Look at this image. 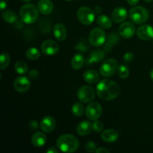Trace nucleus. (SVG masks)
<instances>
[{"instance_id":"1","label":"nucleus","mask_w":153,"mask_h":153,"mask_svg":"<svg viewBox=\"0 0 153 153\" xmlns=\"http://www.w3.org/2000/svg\"><path fill=\"white\" fill-rule=\"evenodd\" d=\"M120 93V88L114 81L110 79H102L97 86V96L105 101H111L115 100Z\"/></svg>"},{"instance_id":"2","label":"nucleus","mask_w":153,"mask_h":153,"mask_svg":"<svg viewBox=\"0 0 153 153\" xmlns=\"http://www.w3.org/2000/svg\"><path fill=\"white\" fill-rule=\"evenodd\" d=\"M57 146L63 152H75L79 147V141L74 135L64 134L60 136L56 141Z\"/></svg>"},{"instance_id":"3","label":"nucleus","mask_w":153,"mask_h":153,"mask_svg":"<svg viewBox=\"0 0 153 153\" xmlns=\"http://www.w3.org/2000/svg\"><path fill=\"white\" fill-rule=\"evenodd\" d=\"M19 16L24 23H34L39 17L38 8L33 4H23L19 10Z\"/></svg>"},{"instance_id":"4","label":"nucleus","mask_w":153,"mask_h":153,"mask_svg":"<svg viewBox=\"0 0 153 153\" xmlns=\"http://www.w3.org/2000/svg\"><path fill=\"white\" fill-rule=\"evenodd\" d=\"M129 18L134 23L140 25L148 20L149 16L147 9L142 6H136L130 10Z\"/></svg>"},{"instance_id":"5","label":"nucleus","mask_w":153,"mask_h":153,"mask_svg":"<svg viewBox=\"0 0 153 153\" xmlns=\"http://www.w3.org/2000/svg\"><path fill=\"white\" fill-rule=\"evenodd\" d=\"M76 15L79 22L83 25H91L95 20V12L86 6L81 7L78 10Z\"/></svg>"},{"instance_id":"6","label":"nucleus","mask_w":153,"mask_h":153,"mask_svg":"<svg viewBox=\"0 0 153 153\" xmlns=\"http://www.w3.org/2000/svg\"><path fill=\"white\" fill-rule=\"evenodd\" d=\"M106 34L105 32L101 28H94L91 30L89 34V42L92 46H101L105 42Z\"/></svg>"},{"instance_id":"7","label":"nucleus","mask_w":153,"mask_h":153,"mask_svg":"<svg viewBox=\"0 0 153 153\" xmlns=\"http://www.w3.org/2000/svg\"><path fill=\"white\" fill-rule=\"evenodd\" d=\"M117 61L114 58L106 59L102 64L100 68V73L103 77H111L117 70Z\"/></svg>"},{"instance_id":"8","label":"nucleus","mask_w":153,"mask_h":153,"mask_svg":"<svg viewBox=\"0 0 153 153\" xmlns=\"http://www.w3.org/2000/svg\"><path fill=\"white\" fill-rule=\"evenodd\" d=\"M95 90L91 86L84 85L81 87L77 92V97L82 102H91L95 98Z\"/></svg>"},{"instance_id":"9","label":"nucleus","mask_w":153,"mask_h":153,"mask_svg":"<svg viewBox=\"0 0 153 153\" xmlns=\"http://www.w3.org/2000/svg\"><path fill=\"white\" fill-rule=\"evenodd\" d=\"M85 114L89 120L95 121L101 117L102 114V108L100 103L97 102H90L85 109Z\"/></svg>"},{"instance_id":"10","label":"nucleus","mask_w":153,"mask_h":153,"mask_svg":"<svg viewBox=\"0 0 153 153\" xmlns=\"http://www.w3.org/2000/svg\"><path fill=\"white\" fill-rule=\"evenodd\" d=\"M60 46L55 40H47L41 44V51L44 55H54L58 52Z\"/></svg>"},{"instance_id":"11","label":"nucleus","mask_w":153,"mask_h":153,"mask_svg":"<svg viewBox=\"0 0 153 153\" xmlns=\"http://www.w3.org/2000/svg\"><path fill=\"white\" fill-rule=\"evenodd\" d=\"M30 78L27 76H19L15 79L13 82V88L17 92L25 93L28 91L31 86Z\"/></svg>"},{"instance_id":"12","label":"nucleus","mask_w":153,"mask_h":153,"mask_svg":"<svg viewBox=\"0 0 153 153\" xmlns=\"http://www.w3.org/2000/svg\"><path fill=\"white\" fill-rule=\"evenodd\" d=\"M135 33V27L130 22H125L120 25L119 28V34L125 39H129L133 37Z\"/></svg>"},{"instance_id":"13","label":"nucleus","mask_w":153,"mask_h":153,"mask_svg":"<svg viewBox=\"0 0 153 153\" xmlns=\"http://www.w3.org/2000/svg\"><path fill=\"white\" fill-rule=\"evenodd\" d=\"M137 35L140 40L145 41L153 40V27L147 24L141 25L137 29Z\"/></svg>"},{"instance_id":"14","label":"nucleus","mask_w":153,"mask_h":153,"mask_svg":"<svg viewBox=\"0 0 153 153\" xmlns=\"http://www.w3.org/2000/svg\"><path fill=\"white\" fill-rule=\"evenodd\" d=\"M55 126H56V122L52 116H45L40 121V128L42 131L46 133H50L53 131Z\"/></svg>"},{"instance_id":"15","label":"nucleus","mask_w":153,"mask_h":153,"mask_svg":"<svg viewBox=\"0 0 153 153\" xmlns=\"http://www.w3.org/2000/svg\"><path fill=\"white\" fill-rule=\"evenodd\" d=\"M128 16L126 9L123 7H116L111 13V19L116 23H120L126 20Z\"/></svg>"},{"instance_id":"16","label":"nucleus","mask_w":153,"mask_h":153,"mask_svg":"<svg viewBox=\"0 0 153 153\" xmlns=\"http://www.w3.org/2000/svg\"><path fill=\"white\" fill-rule=\"evenodd\" d=\"M54 36L59 41H64L66 40L67 36V28L65 25L62 23H56L53 28Z\"/></svg>"},{"instance_id":"17","label":"nucleus","mask_w":153,"mask_h":153,"mask_svg":"<svg viewBox=\"0 0 153 153\" xmlns=\"http://www.w3.org/2000/svg\"><path fill=\"white\" fill-rule=\"evenodd\" d=\"M37 8L40 13L48 15L53 10L54 4L50 0H40L37 4Z\"/></svg>"},{"instance_id":"18","label":"nucleus","mask_w":153,"mask_h":153,"mask_svg":"<svg viewBox=\"0 0 153 153\" xmlns=\"http://www.w3.org/2000/svg\"><path fill=\"white\" fill-rule=\"evenodd\" d=\"M47 141V137L44 133L37 131L31 137V143L35 147L40 148L44 146Z\"/></svg>"},{"instance_id":"19","label":"nucleus","mask_w":153,"mask_h":153,"mask_svg":"<svg viewBox=\"0 0 153 153\" xmlns=\"http://www.w3.org/2000/svg\"><path fill=\"white\" fill-rule=\"evenodd\" d=\"M93 131V124L90 121L84 120L76 127V131L81 136H86Z\"/></svg>"},{"instance_id":"20","label":"nucleus","mask_w":153,"mask_h":153,"mask_svg":"<svg viewBox=\"0 0 153 153\" xmlns=\"http://www.w3.org/2000/svg\"><path fill=\"white\" fill-rule=\"evenodd\" d=\"M101 137L106 143H114L119 137V133L116 130L108 128L102 131Z\"/></svg>"},{"instance_id":"21","label":"nucleus","mask_w":153,"mask_h":153,"mask_svg":"<svg viewBox=\"0 0 153 153\" xmlns=\"http://www.w3.org/2000/svg\"><path fill=\"white\" fill-rule=\"evenodd\" d=\"M83 79L85 82L90 85H95L100 81V74L94 70H89L85 72L83 74Z\"/></svg>"},{"instance_id":"22","label":"nucleus","mask_w":153,"mask_h":153,"mask_svg":"<svg viewBox=\"0 0 153 153\" xmlns=\"http://www.w3.org/2000/svg\"><path fill=\"white\" fill-rule=\"evenodd\" d=\"M105 57V53L104 50L102 49H96L94 50L90 55L89 58V63L92 64V63H99L101 62Z\"/></svg>"},{"instance_id":"23","label":"nucleus","mask_w":153,"mask_h":153,"mask_svg":"<svg viewBox=\"0 0 153 153\" xmlns=\"http://www.w3.org/2000/svg\"><path fill=\"white\" fill-rule=\"evenodd\" d=\"M112 19L105 14L100 15L97 18V22L99 26L104 29H108L112 26Z\"/></svg>"},{"instance_id":"24","label":"nucleus","mask_w":153,"mask_h":153,"mask_svg":"<svg viewBox=\"0 0 153 153\" xmlns=\"http://www.w3.org/2000/svg\"><path fill=\"white\" fill-rule=\"evenodd\" d=\"M85 58L82 54H76L71 60V67L73 70H79L83 67Z\"/></svg>"},{"instance_id":"25","label":"nucleus","mask_w":153,"mask_h":153,"mask_svg":"<svg viewBox=\"0 0 153 153\" xmlns=\"http://www.w3.org/2000/svg\"><path fill=\"white\" fill-rule=\"evenodd\" d=\"M2 18L7 23H16L18 20V16L13 10H5L2 13Z\"/></svg>"},{"instance_id":"26","label":"nucleus","mask_w":153,"mask_h":153,"mask_svg":"<svg viewBox=\"0 0 153 153\" xmlns=\"http://www.w3.org/2000/svg\"><path fill=\"white\" fill-rule=\"evenodd\" d=\"M15 70L19 75H25L28 73V67L25 62L22 61H16L14 65Z\"/></svg>"},{"instance_id":"27","label":"nucleus","mask_w":153,"mask_h":153,"mask_svg":"<svg viewBox=\"0 0 153 153\" xmlns=\"http://www.w3.org/2000/svg\"><path fill=\"white\" fill-rule=\"evenodd\" d=\"M25 55H26L27 58L31 61H35V60L38 59L40 56V52L37 49V48L31 47L27 49L26 52H25Z\"/></svg>"},{"instance_id":"28","label":"nucleus","mask_w":153,"mask_h":153,"mask_svg":"<svg viewBox=\"0 0 153 153\" xmlns=\"http://www.w3.org/2000/svg\"><path fill=\"white\" fill-rule=\"evenodd\" d=\"M72 113L76 117H81L85 112V107L81 102H76L72 106Z\"/></svg>"},{"instance_id":"29","label":"nucleus","mask_w":153,"mask_h":153,"mask_svg":"<svg viewBox=\"0 0 153 153\" xmlns=\"http://www.w3.org/2000/svg\"><path fill=\"white\" fill-rule=\"evenodd\" d=\"M117 75L121 79H127L129 76V69L125 64H120L119 67H117Z\"/></svg>"},{"instance_id":"30","label":"nucleus","mask_w":153,"mask_h":153,"mask_svg":"<svg viewBox=\"0 0 153 153\" xmlns=\"http://www.w3.org/2000/svg\"><path fill=\"white\" fill-rule=\"evenodd\" d=\"M10 62V56L9 54L4 52L0 57V69L1 70H4L9 66Z\"/></svg>"},{"instance_id":"31","label":"nucleus","mask_w":153,"mask_h":153,"mask_svg":"<svg viewBox=\"0 0 153 153\" xmlns=\"http://www.w3.org/2000/svg\"><path fill=\"white\" fill-rule=\"evenodd\" d=\"M103 128H104V126H103L102 123L101 121L99 120H95L94 123H93V131H96L97 133L101 132L103 130Z\"/></svg>"},{"instance_id":"32","label":"nucleus","mask_w":153,"mask_h":153,"mask_svg":"<svg viewBox=\"0 0 153 153\" xmlns=\"http://www.w3.org/2000/svg\"><path fill=\"white\" fill-rule=\"evenodd\" d=\"M97 149V144L93 141H88L85 145V149L88 152H96Z\"/></svg>"},{"instance_id":"33","label":"nucleus","mask_w":153,"mask_h":153,"mask_svg":"<svg viewBox=\"0 0 153 153\" xmlns=\"http://www.w3.org/2000/svg\"><path fill=\"white\" fill-rule=\"evenodd\" d=\"M134 54L131 52H126L123 55V62L125 64H129L134 60Z\"/></svg>"},{"instance_id":"34","label":"nucleus","mask_w":153,"mask_h":153,"mask_svg":"<svg viewBox=\"0 0 153 153\" xmlns=\"http://www.w3.org/2000/svg\"><path fill=\"white\" fill-rule=\"evenodd\" d=\"M118 40H119V36H118V34L115 32L111 33L108 35V41L110 42V43H112L113 45L115 44Z\"/></svg>"},{"instance_id":"35","label":"nucleus","mask_w":153,"mask_h":153,"mask_svg":"<svg viewBox=\"0 0 153 153\" xmlns=\"http://www.w3.org/2000/svg\"><path fill=\"white\" fill-rule=\"evenodd\" d=\"M39 77V72L37 70L33 69L29 72V78L31 80H35Z\"/></svg>"},{"instance_id":"36","label":"nucleus","mask_w":153,"mask_h":153,"mask_svg":"<svg viewBox=\"0 0 153 153\" xmlns=\"http://www.w3.org/2000/svg\"><path fill=\"white\" fill-rule=\"evenodd\" d=\"M76 49H79V50H80V51H82V52H85V51L88 49V45H87V43H85V41L80 42L79 44H77V46H76Z\"/></svg>"},{"instance_id":"37","label":"nucleus","mask_w":153,"mask_h":153,"mask_svg":"<svg viewBox=\"0 0 153 153\" xmlns=\"http://www.w3.org/2000/svg\"><path fill=\"white\" fill-rule=\"evenodd\" d=\"M28 126H29V128H31V130H35V129H37V128H39V124L37 121L33 120V121H31V122L29 123V124H28Z\"/></svg>"},{"instance_id":"38","label":"nucleus","mask_w":153,"mask_h":153,"mask_svg":"<svg viewBox=\"0 0 153 153\" xmlns=\"http://www.w3.org/2000/svg\"><path fill=\"white\" fill-rule=\"evenodd\" d=\"M112 49H113V44L108 41V43H106L104 45V46H103V49H104L105 52H110L112 50Z\"/></svg>"},{"instance_id":"39","label":"nucleus","mask_w":153,"mask_h":153,"mask_svg":"<svg viewBox=\"0 0 153 153\" xmlns=\"http://www.w3.org/2000/svg\"><path fill=\"white\" fill-rule=\"evenodd\" d=\"M97 153H109V150H108L107 149L103 147H99L97 148V150H96Z\"/></svg>"},{"instance_id":"40","label":"nucleus","mask_w":153,"mask_h":153,"mask_svg":"<svg viewBox=\"0 0 153 153\" xmlns=\"http://www.w3.org/2000/svg\"><path fill=\"white\" fill-rule=\"evenodd\" d=\"M126 1H127V2L128 3V4H130V5H131V6H134L139 2V1H140V0H126Z\"/></svg>"},{"instance_id":"41","label":"nucleus","mask_w":153,"mask_h":153,"mask_svg":"<svg viewBox=\"0 0 153 153\" xmlns=\"http://www.w3.org/2000/svg\"><path fill=\"white\" fill-rule=\"evenodd\" d=\"M6 7H7V2L5 1H4V0H1L0 1V8H1V10H4V8Z\"/></svg>"},{"instance_id":"42","label":"nucleus","mask_w":153,"mask_h":153,"mask_svg":"<svg viewBox=\"0 0 153 153\" xmlns=\"http://www.w3.org/2000/svg\"><path fill=\"white\" fill-rule=\"evenodd\" d=\"M24 22L21 19V20H17L16 22V27H17V28H22V25H23Z\"/></svg>"},{"instance_id":"43","label":"nucleus","mask_w":153,"mask_h":153,"mask_svg":"<svg viewBox=\"0 0 153 153\" xmlns=\"http://www.w3.org/2000/svg\"><path fill=\"white\" fill-rule=\"evenodd\" d=\"M46 152L47 153H58V149H55V147H52V146H51L49 149H47Z\"/></svg>"},{"instance_id":"44","label":"nucleus","mask_w":153,"mask_h":153,"mask_svg":"<svg viewBox=\"0 0 153 153\" xmlns=\"http://www.w3.org/2000/svg\"><path fill=\"white\" fill-rule=\"evenodd\" d=\"M102 11V7L100 6H96L95 8H94V12L96 13H100Z\"/></svg>"},{"instance_id":"45","label":"nucleus","mask_w":153,"mask_h":153,"mask_svg":"<svg viewBox=\"0 0 153 153\" xmlns=\"http://www.w3.org/2000/svg\"><path fill=\"white\" fill-rule=\"evenodd\" d=\"M149 76H150V79H152V81L153 82V69L151 70L150 73H149Z\"/></svg>"},{"instance_id":"46","label":"nucleus","mask_w":153,"mask_h":153,"mask_svg":"<svg viewBox=\"0 0 153 153\" xmlns=\"http://www.w3.org/2000/svg\"><path fill=\"white\" fill-rule=\"evenodd\" d=\"M20 1H22V2L27 3V2H29V1H31V0H20Z\"/></svg>"},{"instance_id":"47","label":"nucleus","mask_w":153,"mask_h":153,"mask_svg":"<svg viewBox=\"0 0 153 153\" xmlns=\"http://www.w3.org/2000/svg\"><path fill=\"white\" fill-rule=\"evenodd\" d=\"M144 1H146V2H151V1H152V0H143Z\"/></svg>"},{"instance_id":"48","label":"nucleus","mask_w":153,"mask_h":153,"mask_svg":"<svg viewBox=\"0 0 153 153\" xmlns=\"http://www.w3.org/2000/svg\"><path fill=\"white\" fill-rule=\"evenodd\" d=\"M64 1H73V0H64Z\"/></svg>"}]
</instances>
